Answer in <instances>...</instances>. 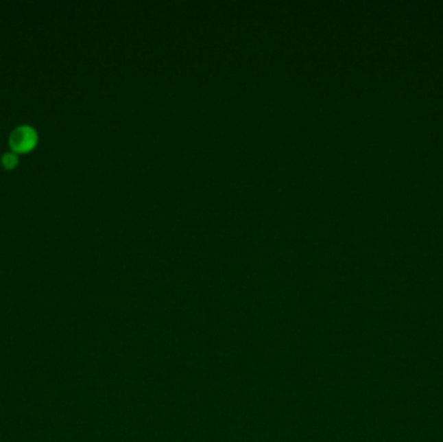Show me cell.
<instances>
[{"mask_svg":"<svg viewBox=\"0 0 443 442\" xmlns=\"http://www.w3.org/2000/svg\"><path fill=\"white\" fill-rule=\"evenodd\" d=\"M38 143V134L34 128L23 125L12 131L10 146L14 153H26L34 150Z\"/></svg>","mask_w":443,"mask_h":442,"instance_id":"cell-1","label":"cell"},{"mask_svg":"<svg viewBox=\"0 0 443 442\" xmlns=\"http://www.w3.org/2000/svg\"><path fill=\"white\" fill-rule=\"evenodd\" d=\"M1 163L5 169H14L19 163V157L17 153L14 152H5L1 157Z\"/></svg>","mask_w":443,"mask_h":442,"instance_id":"cell-2","label":"cell"}]
</instances>
